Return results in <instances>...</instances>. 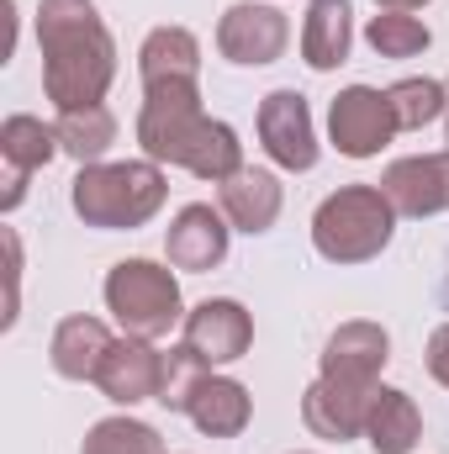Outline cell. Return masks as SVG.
<instances>
[{
    "label": "cell",
    "mask_w": 449,
    "mask_h": 454,
    "mask_svg": "<svg viewBox=\"0 0 449 454\" xmlns=\"http://www.w3.org/2000/svg\"><path fill=\"white\" fill-rule=\"evenodd\" d=\"M43 43V90L59 112L101 106L116 80V43L91 0H43L37 5Z\"/></svg>",
    "instance_id": "7a4b0ae2"
},
{
    "label": "cell",
    "mask_w": 449,
    "mask_h": 454,
    "mask_svg": "<svg viewBox=\"0 0 449 454\" xmlns=\"http://www.w3.org/2000/svg\"><path fill=\"white\" fill-rule=\"evenodd\" d=\"M138 74L143 85H159V80H196L201 74V43L196 32L185 27H154L138 48Z\"/></svg>",
    "instance_id": "44dd1931"
},
{
    "label": "cell",
    "mask_w": 449,
    "mask_h": 454,
    "mask_svg": "<svg viewBox=\"0 0 449 454\" xmlns=\"http://www.w3.org/2000/svg\"><path fill=\"white\" fill-rule=\"evenodd\" d=\"M106 312L132 339H164L175 323H185L180 280L154 259H122L106 275Z\"/></svg>",
    "instance_id": "5b68a950"
},
{
    "label": "cell",
    "mask_w": 449,
    "mask_h": 454,
    "mask_svg": "<svg viewBox=\"0 0 449 454\" xmlns=\"http://www.w3.org/2000/svg\"><path fill=\"white\" fill-rule=\"evenodd\" d=\"M429 375H434V380L449 391V323L429 333Z\"/></svg>",
    "instance_id": "83f0119b"
},
{
    "label": "cell",
    "mask_w": 449,
    "mask_h": 454,
    "mask_svg": "<svg viewBox=\"0 0 449 454\" xmlns=\"http://www.w3.org/2000/svg\"><path fill=\"white\" fill-rule=\"evenodd\" d=\"M381 11H418V5H429V0H375Z\"/></svg>",
    "instance_id": "f1b7e54d"
},
{
    "label": "cell",
    "mask_w": 449,
    "mask_h": 454,
    "mask_svg": "<svg viewBox=\"0 0 449 454\" xmlns=\"http://www.w3.org/2000/svg\"><path fill=\"white\" fill-rule=\"evenodd\" d=\"M138 143L154 164H180L212 185L243 169V143L238 132L201 112V80H159L143 85V112H138Z\"/></svg>",
    "instance_id": "6da1fadb"
},
{
    "label": "cell",
    "mask_w": 449,
    "mask_h": 454,
    "mask_svg": "<svg viewBox=\"0 0 449 454\" xmlns=\"http://www.w3.org/2000/svg\"><path fill=\"white\" fill-rule=\"evenodd\" d=\"M296 454H307V450H296Z\"/></svg>",
    "instance_id": "4dcf8cb0"
},
{
    "label": "cell",
    "mask_w": 449,
    "mask_h": 454,
    "mask_svg": "<svg viewBox=\"0 0 449 454\" xmlns=\"http://www.w3.org/2000/svg\"><path fill=\"white\" fill-rule=\"evenodd\" d=\"M159 375H164V354L154 348V339L122 333L106 354V364H101V375H96V386L116 407H138V402H159Z\"/></svg>",
    "instance_id": "7c38bea8"
},
{
    "label": "cell",
    "mask_w": 449,
    "mask_h": 454,
    "mask_svg": "<svg viewBox=\"0 0 449 454\" xmlns=\"http://www.w3.org/2000/svg\"><path fill=\"white\" fill-rule=\"evenodd\" d=\"M80 454H164V439H159V428H148L138 418H101L85 434Z\"/></svg>",
    "instance_id": "d4e9b609"
},
{
    "label": "cell",
    "mask_w": 449,
    "mask_h": 454,
    "mask_svg": "<svg viewBox=\"0 0 449 454\" xmlns=\"http://www.w3.org/2000/svg\"><path fill=\"white\" fill-rule=\"evenodd\" d=\"M185 343H191L207 364H232V359H243L248 343H254V317H248L238 301L212 296V301H201V307L185 312Z\"/></svg>",
    "instance_id": "4fadbf2b"
},
{
    "label": "cell",
    "mask_w": 449,
    "mask_h": 454,
    "mask_svg": "<svg viewBox=\"0 0 449 454\" xmlns=\"http://www.w3.org/2000/svg\"><path fill=\"white\" fill-rule=\"evenodd\" d=\"M365 43H370L381 59H418V53H429L434 32H429L413 11H375L370 27H365Z\"/></svg>",
    "instance_id": "603a6c76"
},
{
    "label": "cell",
    "mask_w": 449,
    "mask_h": 454,
    "mask_svg": "<svg viewBox=\"0 0 449 454\" xmlns=\"http://www.w3.org/2000/svg\"><path fill=\"white\" fill-rule=\"evenodd\" d=\"M445 90H449V80H445ZM445 137H449V112H445Z\"/></svg>",
    "instance_id": "f546056e"
},
{
    "label": "cell",
    "mask_w": 449,
    "mask_h": 454,
    "mask_svg": "<svg viewBox=\"0 0 449 454\" xmlns=\"http://www.w3.org/2000/svg\"><path fill=\"white\" fill-rule=\"evenodd\" d=\"M397 132L402 127H397V112H391V96L375 90V85H349L328 106V137H334V148L343 159H375Z\"/></svg>",
    "instance_id": "8992f818"
},
{
    "label": "cell",
    "mask_w": 449,
    "mask_h": 454,
    "mask_svg": "<svg viewBox=\"0 0 449 454\" xmlns=\"http://www.w3.org/2000/svg\"><path fill=\"white\" fill-rule=\"evenodd\" d=\"M370 402H375V386L318 375V380L307 386V396H302V423H307L318 439H328V444H349V439H365Z\"/></svg>",
    "instance_id": "9c48e42d"
},
{
    "label": "cell",
    "mask_w": 449,
    "mask_h": 454,
    "mask_svg": "<svg viewBox=\"0 0 449 454\" xmlns=\"http://www.w3.org/2000/svg\"><path fill=\"white\" fill-rule=\"evenodd\" d=\"M386 359H391V333L381 323H365V317L334 328V339L323 343V375H334V380H365V386H375V375L386 370Z\"/></svg>",
    "instance_id": "9a60e30c"
},
{
    "label": "cell",
    "mask_w": 449,
    "mask_h": 454,
    "mask_svg": "<svg viewBox=\"0 0 449 454\" xmlns=\"http://www.w3.org/2000/svg\"><path fill=\"white\" fill-rule=\"evenodd\" d=\"M53 153H64V148H59V132L43 127L37 116L16 112V116L0 121V159H5V196H0V212H16V207H21L27 180H32Z\"/></svg>",
    "instance_id": "8fae6325"
},
{
    "label": "cell",
    "mask_w": 449,
    "mask_h": 454,
    "mask_svg": "<svg viewBox=\"0 0 449 454\" xmlns=\"http://www.w3.org/2000/svg\"><path fill=\"white\" fill-rule=\"evenodd\" d=\"M112 328L101 323V317H85V312H75V317H64L59 328H53V343H48V359H53V370L64 375V380H96L101 375V364H106V354H112Z\"/></svg>",
    "instance_id": "e0dca14e"
},
{
    "label": "cell",
    "mask_w": 449,
    "mask_h": 454,
    "mask_svg": "<svg viewBox=\"0 0 449 454\" xmlns=\"http://www.w3.org/2000/svg\"><path fill=\"white\" fill-rule=\"evenodd\" d=\"M391 232H397V207L386 201L381 185H343L312 217V243L334 264H365V259H375L391 243Z\"/></svg>",
    "instance_id": "277c9868"
},
{
    "label": "cell",
    "mask_w": 449,
    "mask_h": 454,
    "mask_svg": "<svg viewBox=\"0 0 449 454\" xmlns=\"http://www.w3.org/2000/svg\"><path fill=\"white\" fill-rule=\"evenodd\" d=\"M53 132H59V148H64L69 159H80V164H101V159H106V148L116 143V116L106 112V106L59 112Z\"/></svg>",
    "instance_id": "7402d4cb"
},
{
    "label": "cell",
    "mask_w": 449,
    "mask_h": 454,
    "mask_svg": "<svg viewBox=\"0 0 449 454\" xmlns=\"http://www.w3.org/2000/svg\"><path fill=\"white\" fill-rule=\"evenodd\" d=\"M227 217L223 212H212L207 201H196V207H185L169 232H164V254H169V264L175 270H191V275H201V270H217L227 259Z\"/></svg>",
    "instance_id": "5bb4252c"
},
{
    "label": "cell",
    "mask_w": 449,
    "mask_h": 454,
    "mask_svg": "<svg viewBox=\"0 0 449 454\" xmlns=\"http://www.w3.org/2000/svg\"><path fill=\"white\" fill-rule=\"evenodd\" d=\"M418 439H423L418 402L397 386H375V402H370V418H365V444L375 454H413Z\"/></svg>",
    "instance_id": "ffe728a7"
},
{
    "label": "cell",
    "mask_w": 449,
    "mask_h": 454,
    "mask_svg": "<svg viewBox=\"0 0 449 454\" xmlns=\"http://www.w3.org/2000/svg\"><path fill=\"white\" fill-rule=\"evenodd\" d=\"M169 196V180L154 159H127V164H80L69 185V207L85 217V227L101 232H132L143 227Z\"/></svg>",
    "instance_id": "3957f363"
},
{
    "label": "cell",
    "mask_w": 449,
    "mask_h": 454,
    "mask_svg": "<svg viewBox=\"0 0 449 454\" xmlns=\"http://www.w3.org/2000/svg\"><path fill=\"white\" fill-rule=\"evenodd\" d=\"M259 143L291 175H307L318 164V132H312V112L302 90H270L259 101Z\"/></svg>",
    "instance_id": "ba28073f"
},
{
    "label": "cell",
    "mask_w": 449,
    "mask_h": 454,
    "mask_svg": "<svg viewBox=\"0 0 449 454\" xmlns=\"http://www.w3.org/2000/svg\"><path fill=\"white\" fill-rule=\"evenodd\" d=\"M185 418L207 434V439H238L254 418V402H248V386L227 380V375H207L185 407Z\"/></svg>",
    "instance_id": "d6986e66"
},
{
    "label": "cell",
    "mask_w": 449,
    "mask_h": 454,
    "mask_svg": "<svg viewBox=\"0 0 449 454\" xmlns=\"http://www.w3.org/2000/svg\"><path fill=\"white\" fill-rule=\"evenodd\" d=\"M381 191H386V201L402 217H439V212H449V148L445 153L397 159L381 175Z\"/></svg>",
    "instance_id": "30bf717a"
},
{
    "label": "cell",
    "mask_w": 449,
    "mask_h": 454,
    "mask_svg": "<svg viewBox=\"0 0 449 454\" xmlns=\"http://www.w3.org/2000/svg\"><path fill=\"white\" fill-rule=\"evenodd\" d=\"M386 96H391V112H397L402 132H423L429 121H439L449 112L445 80H397Z\"/></svg>",
    "instance_id": "cb8c5ba5"
},
{
    "label": "cell",
    "mask_w": 449,
    "mask_h": 454,
    "mask_svg": "<svg viewBox=\"0 0 449 454\" xmlns=\"http://www.w3.org/2000/svg\"><path fill=\"white\" fill-rule=\"evenodd\" d=\"M217 201H223V217L238 232H270L275 217H280V180L270 175V169H254V164H243L238 175H227L223 185H217Z\"/></svg>",
    "instance_id": "2e32d148"
},
{
    "label": "cell",
    "mask_w": 449,
    "mask_h": 454,
    "mask_svg": "<svg viewBox=\"0 0 449 454\" xmlns=\"http://www.w3.org/2000/svg\"><path fill=\"white\" fill-rule=\"evenodd\" d=\"M0 243H5V317H0V328H16V307H21V238L5 227Z\"/></svg>",
    "instance_id": "4316f807"
},
{
    "label": "cell",
    "mask_w": 449,
    "mask_h": 454,
    "mask_svg": "<svg viewBox=\"0 0 449 454\" xmlns=\"http://www.w3.org/2000/svg\"><path fill=\"white\" fill-rule=\"evenodd\" d=\"M286 43H291V21L275 5L243 0V5H227L223 21H217V53H223L227 64H238V69L275 64L286 53Z\"/></svg>",
    "instance_id": "52a82bcc"
},
{
    "label": "cell",
    "mask_w": 449,
    "mask_h": 454,
    "mask_svg": "<svg viewBox=\"0 0 449 454\" xmlns=\"http://www.w3.org/2000/svg\"><path fill=\"white\" fill-rule=\"evenodd\" d=\"M212 375V364L191 348V343H180V348H164V375H159V407H169V412H185L191 407V396H196V386Z\"/></svg>",
    "instance_id": "484cf974"
},
{
    "label": "cell",
    "mask_w": 449,
    "mask_h": 454,
    "mask_svg": "<svg viewBox=\"0 0 449 454\" xmlns=\"http://www.w3.org/2000/svg\"><path fill=\"white\" fill-rule=\"evenodd\" d=\"M349 48H354V11H349V0H312L307 21H302V59L318 74H328L338 64H349Z\"/></svg>",
    "instance_id": "ac0fdd59"
}]
</instances>
